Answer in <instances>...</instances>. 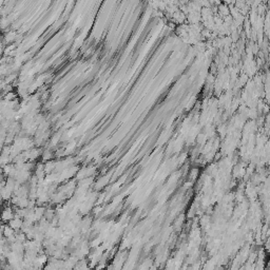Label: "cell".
I'll use <instances>...</instances> for the list:
<instances>
[{
	"mask_svg": "<svg viewBox=\"0 0 270 270\" xmlns=\"http://www.w3.org/2000/svg\"><path fill=\"white\" fill-rule=\"evenodd\" d=\"M1 217H2L3 221H11V220H12V217H13V214H12L11 209H5V210L2 212Z\"/></svg>",
	"mask_w": 270,
	"mask_h": 270,
	"instance_id": "cell-1",
	"label": "cell"
}]
</instances>
